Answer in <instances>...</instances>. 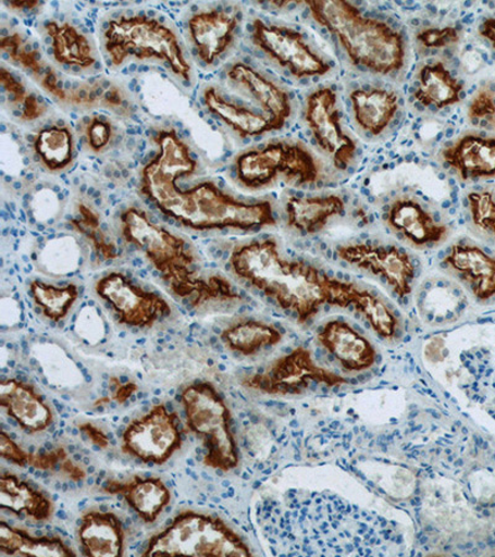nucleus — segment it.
<instances>
[{
    "mask_svg": "<svg viewBox=\"0 0 495 557\" xmlns=\"http://www.w3.org/2000/svg\"><path fill=\"white\" fill-rule=\"evenodd\" d=\"M318 341L349 373L367 372L378 361V352L371 341L345 320L326 322L319 331Z\"/></svg>",
    "mask_w": 495,
    "mask_h": 557,
    "instance_id": "aec40b11",
    "label": "nucleus"
},
{
    "mask_svg": "<svg viewBox=\"0 0 495 557\" xmlns=\"http://www.w3.org/2000/svg\"><path fill=\"white\" fill-rule=\"evenodd\" d=\"M62 107L75 111L106 110L116 115L131 116L133 107L125 89L107 79L65 83Z\"/></svg>",
    "mask_w": 495,
    "mask_h": 557,
    "instance_id": "c756f323",
    "label": "nucleus"
},
{
    "mask_svg": "<svg viewBox=\"0 0 495 557\" xmlns=\"http://www.w3.org/2000/svg\"><path fill=\"white\" fill-rule=\"evenodd\" d=\"M115 381L116 389L114 391L113 398L121 404L127 401L138 391V386L133 383L121 384L119 380Z\"/></svg>",
    "mask_w": 495,
    "mask_h": 557,
    "instance_id": "603ef678",
    "label": "nucleus"
},
{
    "mask_svg": "<svg viewBox=\"0 0 495 557\" xmlns=\"http://www.w3.org/2000/svg\"><path fill=\"white\" fill-rule=\"evenodd\" d=\"M0 508L33 523H48L55 515V503L47 492L12 472L0 475Z\"/></svg>",
    "mask_w": 495,
    "mask_h": 557,
    "instance_id": "c85d7f7f",
    "label": "nucleus"
},
{
    "mask_svg": "<svg viewBox=\"0 0 495 557\" xmlns=\"http://www.w3.org/2000/svg\"><path fill=\"white\" fill-rule=\"evenodd\" d=\"M0 50L11 61V64L21 69L36 85L47 77L52 67L42 59L41 52L23 33L13 32L2 35Z\"/></svg>",
    "mask_w": 495,
    "mask_h": 557,
    "instance_id": "58836bf2",
    "label": "nucleus"
},
{
    "mask_svg": "<svg viewBox=\"0 0 495 557\" xmlns=\"http://www.w3.org/2000/svg\"><path fill=\"white\" fill-rule=\"evenodd\" d=\"M33 150L40 165L49 173L66 172L76 154L74 131L64 123L50 124L35 134Z\"/></svg>",
    "mask_w": 495,
    "mask_h": 557,
    "instance_id": "72a5a7b5",
    "label": "nucleus"
},
{
    "mask_svg": "<svg viewBox=\"0 0 495 557\" xmlns=\"http://www.w3.org/2000/svg\"><path fill=\"white\" fill-rule=\"evenodd\" d=\"M78 133L86 149L94 154H103L110 150L120 136L119 128L110 116L98 113L84 116L79 121Z\"/></svg>",
    "mask_w": 495,
    "mask_h": 557,
    "instance_id": "a19ab883",
    "label": "nucleus"
},
{
    "mask_svg": "<svg viewBox=\"0 0 495 557\" xmlns=\"http://www.w3.org/2000/svg\"><path fill=\"white\" fill-rule=\"evenodd\" d=\"M141 556H251L248 544L224 520L206 511L183 510L147 542Z\"/></svg>",
    "mask_w": 495,
    "mask_h": 557,
    "instance_id": "6e6552de",
    "label": "nucleus"
},
{
    "mask_svg": "<svg viewBox=\"0 0 495 557\" xmlns=\"http://www.w3.org/2000/svg\"><path fill=\"white\" fill-rule=\"evenodd\" d=\"M103 50L114 67L129 60L158 61L183 83H193L191 62L186 57L176 30L156 15L121 14L106 22L102 32Z\"/></svg>",
    "mask_w": 495,
    "mask_h": 557,
    "instance_id": "39448f33",
    "label": "nucleus"
},
{
    "mask_svg": "<svg viewBox=\"0 0 495 557\" xmlns=\"http://www.w3.org/2000/svg\"><path fill=\"white\" fill-rule=\"evenodd\" d=\"M417 40L425 49H445L461 40V29L458 26L428 28L417 34Z\"/></svg>",
    "mask_w": 495,
    "mask_h": 557,
    "instance_id": "a18cd8bd",
    "label": "nucleus"
},
{
    "mask_svg": "<svg viewBox=\"0 0 495 557\" xmlns=\"http://www.w3.org/2000/svg\"><path fill=\"white\" fill-rule=\"evenodd\" d=\"M0 86L3 104L16 122L33 123L48 114V103L5 66L0 69Z\"/></svg>",
    "mask_w": 495,
    "mask_h": 557,
    "instance_id": "c9c22d12",
    "label": "nucleus"
},
{
    "mask_svg": "<svg viewBox=\"0 0 495 557\" xmlns=\"http://www.w3.org/2000/svg\"><path fill=\"white\" fill-rule=\"evenodd\" d=\"M81 250L77 240L62 236L53 238L44 246L38 263L40 271L53 276H67L79 267Z\"/></svg>",
    "mask_w": 495,
    "mask_h": 557,
    "instance_id": "ea45409f",
    "label": "nucleus"
},
{
    "mask_svg": "<svg viewBox=\"0 0 495 557\" xmlns=\"http://www.w3.org/2000/svg\"><path fill=\"white\" fill-rule=\"evenodd\" d=\"M467 119L474 128L495 132V87L483 85L467 108Z\"/></svg>",
    "mask_w": 495,
    "mask_h": 557,
    "instance_id": "37998d69",
    "label": "nucleus"
},
{
    "mask_svg": "<svg viewBox=\"0 0 495 557\" xmlns=\"http://www.w3.org/2000/svg\"><path fill=\"white\" fill-rule=\"evenodd\" d=\"M336 257L349 267L381 278L400 298L412 292L417 265L407 250L373 242H356L336 248Z\"/></svg>",
    "mask_w": 495,
    "mask_h": 557,
    "instance_id": "4468645a",
    "label": "nucleus"
},
{
    "mask_svg": "<svg viewBox=\"0 0 495 557\" xmlns=\"http://www.w3.org/2000/svg\"><path fill=\"white\" fill-rule=\"evenodd\" d=\"M479 34L482 39L491 45V48L495 55V17H485L479 26Z\"/></svg>",
    "mask_w": 495,
    "mask_h": 557,
    "instance_id": "3c124183",
    "label": "nucleus"
},
{
    "mask_svg": "<svg viewBox=\"0 0 495 557\" xmlns=\"http://www.w3.org/2000/svg\"><path fill=\"white\" fill-rule=\"evenodd\" d=\"M94 290L120 325L150 330L173 318L174 309L164 295L135 283L123 272H110L95 283Z\"/></svg>",
    "mask_w": 495,
    "mask_h": 557,
    "instance_id": "9b49d317",
    "label": "nucleus"
},
{
    "mask_svg": "<svg viewBox=\"0 0 495 557\" xmlns=\"http://www.w3.org/2000/svg\"><path fill=\"white\" fill-rule=\"evenodd\" d=\"M29 467L39 471L59 472L75 482L86 479V471L71 460L64 447L52 448L48 453H30Z\"/></svg>",
    "mask_w": 495,
    "mask_h": 557,
    "instance_id": "79ce46f5",
    "label": "nucleus"
},
{
    "mask_svg": "<svg viewBox=\"0 0 495 557\" xmlns=\"http://www.w3.org/2000/svg\"><path fill=\"white\" fill-rule=\"evenodd\" d=\"M0 408L30 435L45 433L57 418L51 404L38 388L16 379H4L0 383Z\"/></svg>",
    "mask_w": 495,
    "mask_h": 557,
    "instance_id": "a211bd4d",
    "label": "nucleus"
},
{
    "mask_svg": "<svg viewBox=\"0 0 495 557\" xmlns=\"http://www.w3.org/2000/svg\"><path fill=\"white\" fill-rule=\"evenodd\" d=\"M304 4L314 23L332 35L355 67L391 76L407 64V39L391 23L369 16L345 0Z\"/></svg>",
    "mask_w": 495,
    "mask_h": 557,
    "instance_id": "20e7f679",
    "label": "nucleus"
},
{
    "mask_svg": "<svg viewBox=\"0 0 495 557\" xmlns=\"http://www.w3.org/2000/svg\"><path fill=\"white\" fill-rule=\"evenodd\" d=\"M338 94L333 86H321L306 97L304 122L313 143L338 172H347L356 164L357 141L344 127Z\"/></svg>",
    "mask_w": 495,
    "mask_h": 557,
    "instance_id": "f8f14e48",
    "label": "nucleus"
},
{
    "mask_svg": "<svg viewBox=\"0 0 495 557\" xmlns=\"http://www.w3.org/2000/svg\"><path fill=\"white\" fill-rule=\"evenodd\" d=\"M249 38L264 57L296 79L325 77L333 70L331 60L293 26L255 20L249 25Z\"/></svg>",
    "mask_w": 495,
    "mask_h": 557,
    "instance_id": "9d476101",
    "label": "nucleus"
},
{
    "mask_svg": "<svg viewBox=\"0 0 495 557\" xmlns=\"http://www.w3.org/2000/svg\"><path fill=\"white\" fill-rule=\"evenodd\" d=\"M490 235H492L494 238H495V224L494 226L492 227L491 232H490Z\"/></svg>",
    "mask_w": 495,
    "mask_h": 557,
    "instance_id": "5fc2aeb1",
    "label": "nucleus"
},
{
    "mask_svg": "<svg viewBox=\"0 0 495 557\" xmlns=\"http://www.w3.org/2000/svg\"><path fill=\"white\" fill-rule=\"evenodd\" d=\"M183 444L180 419L166 404H157L132 420L121 435V451L146 465H165Z\"/></svg>",
    "mask_w": 495,
    "mask_h": 557,
    "instance_id": "ddd939ff",
    "label": "nucleus"
},
{
    "mask_svg": "<svg viewBox=\"0 0 495 557\" xmlns=\"http://www.w3.org/2000/svg\"><path fill=\"white\" fill-rule=\"evenodd\" d=\"M122 237L154 269L171 294L197 313L237 308L243 296L226 275L207 272L195 246L186 237L152 220L147 211L129 206L120 215Z\"/></svg>",
    "mask_w": 495,
    "mask_h": 557,
    "instance_id": "f257e3e1",
    "label": "nucleus"
},
{
    "mask_svg": "<svg viewBox=\"0 0 495 557\" xmlns=\"http://www.w3.org/2000/svg\"><path fill=\"white\" fill-rule=\"evenodd\" d=\"M59 201L51 191H41L34 199V214L39 221H48L58 212Z\"/></svg>",
    "mask_w": 495,
    "mask_h": 557,
    "instance_id": "09e8293b",
    "label": "nucleus"
},
{
    "mask_svg": "<svg viewBox=\"0 0 495 557\" xmlns=\"http://www.w3.org/2000/svg\"><path fill=\"white\" fill-rule=\"evenodd\" d=\"M28 290L35 308L52 323L67 319L79 299V287L75 283L58 285L35 278Z\"/></svg>",
    "mask_w": 495,
    "mask_h": 557,
    "instance_id": "e433bc0d",
    "label": "nucleus"
},
{
    "mask_svg": "<svg viewBox=\"0 0 495 557\" xmlns=\"http://www.w3.org/2000/svg\"><path fill=\"white\" fill-rule=\"evenodd\" d=\"M440 157L462 182L495 178V136L481 132L466 133L447 144Z\"/></svg>",
    "mask_w": 495,
    "mask_h": 557,
    "instance_id": "6ab92c4d",
    "label": "nucleus"
},
{
    "mask_svg": "<svg viewBox=\"0 0 495 557\" xmlns=\"http://www.w3.org/2000/svg\"><path fill=\"white\" fill-rule=\"evenodd\" d=\"M2 556H76L64 539L53 535L35 536L26 530L0 523Z\"/></svg>",
    "mask_w": 495,
    "mask_h": 557,
    "instance_id": "f704fd0d",
    "label": "nucleus"
},
{
    "mask_svg": "<svg viewBox=\"0 0 495 557\" xmlns=\"http://www.w3.org/2000/svg\"><path fill=\"white\" fill-rule=\"evenodd\" d=\"M76 332L88 344H96L103 338V321L95 308H85L81 311L76 322Z\"/></svg>",
    "mask_w": 495,
    "mask_h": 557,
    "instance_id": "49530a36",
    "label": "nucleus"
},
{
    "mask_svg": "<svg viewBox=\"0 0 495 557\" xmlns=\"http://www.w3.org/2000/svg\"><path fill=\"white\" fill-rule=\"evenodd\" d=\"M283 332L262 320H240L221 332V343L231 354L239 357H256L269 348L282 344Z\"/></svg>",
    "mask_w": 495,
    "mask_h": 557,
    "instance_id": "473e14b6",
    "label": "nucleus"
},
{
    "mask_svg": "<svg viewBox=\"0 0 495 557\" xmlns=\"http://www.w3.org/2000/svg\"><path fill=\"white\" fill-rule=\"evenodd\" d=\"M226 75L231 87L259 108L272 123L274 132L285 128L294 111L293 96L285 87L242 61L234 62Z\"/></svg>",
    "mask_w": 495,
    "mask_h": 557,
    "instance_id": "dca6fc26",
    "label": "nucleus"
},
{
    "mask_svg": "<svg viewBox=\"0 0 495 557\" xmlns=\"http://www.w3.org/2000/svg\"><path fill=\"white\" fill-rule=\"evenodd\" d=\"M228 265L239 281L262 293L300 325L331 305L336 277L304 259L283 256L274 238L253 239L234 247Z\"/></svg>",
    "mask_w": 495,
    "mask_h": 557,
    "instance_id": "f03ea898",
    "label": "nucleus"
},
{
    "mask_svg": "<svg viewBox=\"0 0 495 557\" xmlns=\"http://www.w3.org/2000/svg\"><path fill=\"white\" fill-rule=\"evenodd\" d=\"M69 224L87 242L99 262H113L120 257L119 247H116L110 233L103 227L101 214L91 206L79 202L75 218H72Z\"/></svg>",
    "mask_w": 495,
    "mask_h": 557,
    "instance_id": "4c0bfd02",
    "label": "nucleus"
},
{
    "mask_svg": "<svg viewBox=\"0 0 495 557\" xmlns=\"http://www.w3.org/2000/svg\"><path fill=\"white\" fill-rule=\"evenodd\" d=\"M44 30L52 60L72 71H88L98 65V53L89 36L70 22L47 21Z\"/></svg>",
    "mask_w": 495,
    "mask_h": 557,
    "instance_id": "cd10ccee",
    "label": "nucleus"
},
{
    "mask_svg": "<svg viewBox=\"0 0 495 557\" xmlns=\"http://www.w3.org/2000/svg\"><path fill=\"white\" fill-rule=\"evenodd\" d=\"M468 211L477 228L490 233L495 223V196L488 190L474 191L467 196Z\"/></svg>",
    "mask_w": 495,
    "mask_h": 557,
    "instance_id": "c03bdc74",
    "label": "nucleus"
},
{
    "mask_svg": "<svg viewBox=\"0 0 495 557\" xmlns=\"http://www.w3.org/2000/svg\"><path fill=\"white\" fill-rule=\"evenodd\" d=\"M286 226L301 236H313L346 212V201L338 194L293 196L285 202Z\"/></svg>",
    "mask_w": 495,
    "mask_h": 557,
    "instance_id": "bb28decb",
    "label": "nucleus"
},
{
    "mask_svg": "<svg viewBox=\"0 0 495 557\" xmlns=\"http://www.w3.org/2000/svg\"><path fill=\"white\" fill-rule=\"evenodd\" d=\"M444 264L461 278L477 300L495 298V257L480 246L470 242L453 245Z\"/></svg>",
    "mask_w": 495,
    "mask_h": 557,
    "instance_id": "5701e85b",
    "label": "nucleus"
},
{
    "mask_svg": "<svg viewBox=\"0 0 495 557\" xmlns=\"http://www.w3.org/2000/svg\"><path fill=\"white\" fill-rule=\"evenodd\" d=\"M465 95L463 81L441 60L429 61L418 70L411 92L413 102L434 111L461 103Z\"/></svg>",
    "mask_w": 495,
    "mask_h": 557,
    "instance_id": "a878e982",
    "label": "nucleus"
},
{
    "mask_svg": "<svg viewBox=\"0 0 495 557\" xmlns=\"http://www.w3.org/2000/svg\"><path fill=\"white\" fill-rule=\"evenodd\" d=\"M154 141L156 154L143 168L140 175L182 180L197 173V159L176 129L159 131Z\"/></svg>",
    "mask_w": 495,
    "mask_h": 557,
    "instance_id": "2f4dec72",
    "label": "nucleus"
},
{
    "mask_svg": "<svg viewBox=\"0 0 495 557\" xmlns=\"http://www.w3.org/2000/svg\"><path fill=\"white\" fill-rule=\"evenodd\" d=\"M234 182L250 193L279 184L313 187L325 180L321 160L301 140L274 139L249 148L234 158Z\"/></svg>",
    "mask_w": 495,
    "mask_h": 557,
    "instance_id": "423d86ee",
    "label": "nucleus"
},
{
    "mask_svg": "<svg viewBox=\"0 0 495 557\" xmlns=\"http://www.w3.org/2000/svg\"><path fill=\"white\" fill-rule=\"evenodd\" d=\"M383 219L396 236L418 249L443 245L449 235L448 224L410 196L396 197L386 205Z\"/></svg>",
    "mask_w": 495,
    "mask_h": 557,
    "instance_id": "f3484780",
    "label": "nucleus"
},
{
    "mask_svg": "<svg viewBox=\"0 0 495 557\" xmlns=\"http://www.w3.org/2000/svg\"><path fill=\"white\" fill-rule=\"evenodd\" d=\"M202 102L214 119L227 125L242 139L259 138L274 132L272 123L262 112L232 100L215 86L203 89Z\"/></svg>",
    "mask_w": 495,
    "mask_h": 557,
    "instance_id": "7c9ffc66",
    "label": "nucleus"
},
{
    "mask_svg": "<svg viewBox=\"0 0 495 557\" xmlns=\"http://www.w3.org/2000/svg\"><path fill=\"white\" fill-rule=\"evenodd\" d=\"M78 430L87 437L88 442H91L95 446L102 448V450L110 445V438H108L104 431L92 424V422H83V424L78 425Z\"/></svg>",
    "mask_w": 495,
    "mask_h": 557,
    "instance_id": "8fccbe9b",
    "label": "nucleus"
},
{
    "mask_svg": "<svg viewBox=\"0 0 495 557\" xmlns=\"http://www.w3.org/2000/svg\"><path fill=\"white\" fill-rule=\"evenodd\" d=\"M0 456L3 460L17 467H29L30 453L17 445L14 440L2 431L0 435Z\"/></svg>",
    "mask_w": 495,
    "mask_h": 557,
    "instance_id": "de8ad7c7",
    "label": "nucleus"
},
{
    "mask_svg": "<svg viewBox=\"0 0 495 557\" xmlns=\"http://www.w3.org/2000/svg\"><path fill=\"white\" fill-rule=\"evenodd\" d=\"M347 383L344 376L318 364L305 347L294 348L240 381L246 389L273 398L297 397L317 386L336 388Z\"/></svg>",
    "mask_w": 495,
    "mask_h": 557,
    "instance_id": "1a4fd4ad",
    "label": "nucleus"
},
{
    "mask_svg": "<svg viewBox=\"0 0 495 557\" xmlns=\"http://www.w3.org/2000/svg\"><path fill=\"white\" fill-rule=\"evenodd\" d=\"M5 5L9 9H12V11L33 12V11H35V9L40 8L41 3H39V2H11V3H5Z\"/></svg>",
    "mask_w": 495,
    "mask_h": 557,
    "instance_id": "864d4df0",
    "label": "nucleus"
},
{
    "mask_svg": "<svg viewBox=\"0 0 495 557\" xmlns=\"http://www.w3.org/2000/svg\"><path fill=\"white\" fill-rule=\"evenodd\" d=\"M101 490L120 496L144 524H154L171 502V491L159 478L133 475L125 481L107 480Z\"/></svg>",
    "mask_w": 495,
    "mask_h": 557,
    "instance_id": "4be33fe9",
    "label": "nucleus"
},
{
    "mask_svg": "<svg viewBox=\"0 0 495 557\" xmlns=\"http://www.w3.org/2000/svg\"><path fill=\"white\" fill-rule=\"evenodd\" d=\"M242 12L234 7H215L188 16L187 34L197 60L213 67L236 44Z\"/></svg>",
    "mask_w": 495,
    "mask_h": 557,
    "instance_id": "2eb2a0df",
    "label": "nucleus"
},
{
    "mask_svg": "<svg viewBox=\"0 0 495 557\" xmlns=\"http://www.w3.org/2000/svg\"><path fill=\"white\" fill-rule=\"evenodd\" d=\"M139 190L166 218L193 231L249 232L277 224L272 201L239 200L210 180L183 188L178 180L140 176Z\"/></svg>",
    "mask_w": 495,
    "mask_h": 557,
    "instance_id": "7ed1b4c3",
    "label": "nucleus"
},
{
    "mask_svg": "<svg viewBox=\"0 0 495 557\" xmlns=\"http://www.w3.org/2000/svg\"><path fill=\"white\" fill-rule=\"evenodd\" d=\"M77 539L85 556L114 557L125 554V529L111 510L88 509L79 517Z\"/></svg>",
    "mask_w": 495,
    "mask_h": 557,
    "instance_id": "393cba45",
    "label": "nucleus"
},
{
    "mask_svg": "<svg viewBox=\"0 0 495 557\" xmlns=\"http://www.w3.org/2000/svg\"><path fill=\"white\" fill-rule=\"evenodd\" d=\"M331 307L347 309L352 307L363 317L378 336L393 339L398 335L399 319L381 296L363 289L355 283L336 277L333 285Z\"/></svg>",
    "mask_w": 495,
    "mask_h": 557,
    "instance_id": "b1692460",
    "label": "nucleus"
},
{
    "mask_svg": "<svg viewBox=\"0 0 495 557\" xmlns=\"http://www.w3.org/2000/svg\"><path fill=\"white\" fill-rule=\"evenodd\" d=\"M348 101L357 127L371 138L382 137L400 112L399 95L384 87L356 88Z\"/></svg>",
    "mask_w": 495,
    "mask_h": 557,
    "instance_id": "412c9836",
    "label": "nucleus"
},
{
    "mask_svg": "<svg viewBox=\"0 0 495 557\" xmlns=\"http://www.w3.org/2000/svg\"><path fill=\"white\" fill-rule=\"evenodd\" d=\"M186 426L200 440L206 469L228 473L239 465V451L233 433V418L226 399L212 382L198 381L180 392Z\"/></svg>",
    "mask_w": 495,
    "mask_h": 557,
    "instance_id": "0eeeda50",
    "label": "nucleus"
}]
</instances>
